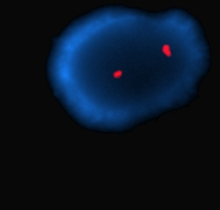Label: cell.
<instances>
[{
    "label": "cell",
    "instance_id": "obj_1",
    "mask_svg": "<svg viewBox=\"0 0 220 210\" xmlns=\"http://www.w3.org/2000/svg\"><path fill=\"white\" fill-rule=\"evenodd\" d=\"M122 71H115L114 73H113V78H115V79H117V78H119V77H121L122 76Z\"/></svg>",
    "mask_w": 220,
    "mask_h": 210
}]
</instances>
